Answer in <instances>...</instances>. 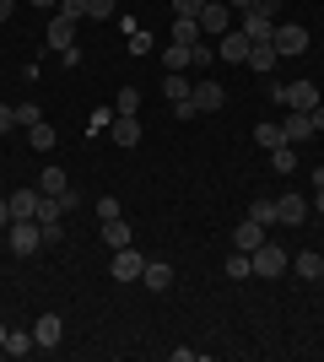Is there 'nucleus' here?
Instances as JSON below:
<instances>
[{
    "label": "nucleus",
    "instance_id": "e433bc0d",
    "mask_svg": "<svg viewBox=\"0 0 324 362\" xmlns=\"http://www.w3.org/2000/svg\"><path fill=\"white\" fill-rule=\"evenodd\" d=\"M44 114H38V103H16V124H38Z\"/></svg>",
    "mask_w": 324,
    "mask_h": 362
},
{
    "label": "nucleus",
    "instance_id": "2eb2a0df",
    "mask_svg": "<svg viewBox=\"0 0 324 362\" xmlns=\"http://www.w3.org/2000/svg\"><path fill=\"white\" fill-rule=\"evenodd\" d=\"M232 243H238L244 255H254V249H260V243H265V227L254 222V216H248V222H238V233H232Z\"/></svg>",
    "mask_w": 324,
    "mask_h": 362
},
{
    "label": "nucleus",
    "instance_id": "7c9ffc66",
    "mask_svg": "<svg viewBox=\"0 0 324 362\" xmlns=\"http://www.w3.org/2000/svg\"><path fill=\"white\" fill-rule=\"evenodd\" d=\"M28 136H32V146H38V151H49V146H54V130H49L44 119H38V124H28Z\"/></svg>",
    "mask_w": 324,
    "mask_h": 362
},
{
    "label": "nucleus",
    "instance_id": "58836bf2",
    "mask_svg": "<svg viewBox=\"0 0 324 362\" xmlns=\"http://www.w3.org/2000/svg\"><path fill=\"white\" fill-rule=\"evenodd\" d=\"M0 130H16V103H0Z\"/></svg>",
    "mask_w": 324,
    "mask_h": 362
},
{
    "label": "nucleus",
    "instance_id": "f257e3e1",
    "mask_svg": "<svg viewBox=\"0 0 324 362\" xmlns=\"http://www.w3.org/2000/svg\"><path fill=\"white\" fill-rule=\"evenodd\" d=\"M6 243H11V255H38V249H44V233H38V222H32V216H16L11 227H6Z\"/></svg>",
    "mask_w": 324,
    "mask_h": 362
},
{
    "label": "nucleus",
    "instance_id": "f03ea898",
    "mask_svg": "<svg viewBox=\"0 0 324 362\" xmlns=\"http://www.w3.org/2000/svg\"><path fill=\"white\" fill-rule=\"evenodd\" d=\"M287 249H281V243H270L265 238L260 249H254V255H248V265H254V276H265V281H276V276H287Z\"/></svg>",
    "mask_w": 324,
    "mask_h": 362
},
{
    "label": "nucleus",
    "instance_id": "0eeeda50",
    "mask_svg": "<svg viewBox=\"0 0 324 362\" xmlns=\"http://www.w3.org/2000/svg\"><path fill=\"white\" fill-rule=\"evenodd\" d=\"M276 103L297 108V114H308V108L319 103V87H313V81H292V87H276Z\"/></svg>",
    "mask_w": 324,
    "mask_h": 362
},
{
    "label": "nucleus",
    "instance_id": "de8ad7c7",
    "mask_svg": "<svg viewBox=\"0 0 324 362\" xmlns=\"http://www.w3.org/2000/svg\"><path fill=\"white\" fill-rule=\"evenodd\" d=\"M313 184H324V168H319V173H313Z\"/></svg>",
    "mask_w": 324,
    "mask_h": 362
},
{
    "label": "nucleus",
    "instance_id": "9d476101",
    "mask_svg": "<svg viewBox=\"0 0 324 362\" xmlns=\"http://www.w3.org/2000/svg\"><path fill=\"white\" fill-rule=\"evenodd\" d=\"M276 216L287 227H297V222H308V200L297 195V189H287V195H276Z\"/></svg>",
    "mask_w": 324,
    "mask_h": 362
},
{
    "label": "nucleus",
    "instance_id": "f8f14e48",
    "mask_svg": "<svg viewBox=\"0 0 324 362\" xmlns=\"http://www.w3.org/2000/svg\"><path fill=\"white\" fill-rule=\"evenodd\" d=\"M44 38H49V49L60 54V49H71V38H76V22L54 11V16H49V33H44Z\"/></svg>",
    "mask_w": 324,
    "mask_h": 362
},
{
    "label": "nucleus",
    "instance_id": "ddd939ff",
    "mask_svg": "<svg viewBox=\"0 0 324 362\" xmlns=\"http://www.w3.org/2000/svg\"><path fill=\"white\" fill-rule=\"evenodd\" d=\"M140 281H146L152 292H168V287H173V265H168V259H146V271H140Z\"/></svg>",
    "mask_w": 324,
    "mask_h": 362
},
{
    "label": "nucleus",
    "instance_id": "39448f33",
    "mask_svg": "<svg viewBox=\"0 0 324 362\" xmlns=\"http://www.w3.org/2000/svg\"><path fill=\"white\" fill-rule=\"evenodd\" d=\"M195 22H200L205 38H222V33H232V6L227 0H205V11L195 16Z\"/></svg>",
    "mask_w": 324,
    "mask_h": 362
},
{
    "label": "nucleus",
    "instance_id": "1a4fd4ad",
    "mask_svg": "<svg viewBox=\"0 0 324 362\" xmlns=\"http://www.w3.org/2000/svg\"><path fill=\"white\" fill-rule=\"evenodd\" d=\"M238 28L248 33V44H270V33H276V16L254 6V11H244V22H238Z\"/></svg>",
    "mask_w": 324,
    "mask_h": 362
},
{
    "label": "nucleus",
    "instance_id": "a18cd8bd",
    "mask_svg": "<svg viewBox=\"0 0 324 362\" xmlns=\"http://www.w3.org/2000/svg\"><path fill=\"white\" fill-rule=\"evenodd\" d=\"M32 6H38V11H49V6H60V0H32Z\"/></svg>",
    "mask_w": 324,
    "mask_h": 362
},
{
    "label": "nucleus",
    "instance_id": "4c0bfd02",
    "mask_svg": "<svg viewBox=\"0 0 324 362\" xmlns=\"http://www.w3.org/2000/svg\"><path fill=\"white\" fill-rule=\"evenodd\" d=\"M60 16H71V22H76V16H87V0H60Z\"/></svg>",
    "mask_w": 324,
    "mask_h": 362
},
{
    "label": "nucleus",
    "instance_id": "6ab92c4d",
    "mask_svg": "<svg viewBox=\"0 0 324 362\" xmlns=\"http://www.w3.org/2000/svg\"><path fill=\"white\" fill-rule=\"evenodd\" d=\"M189 92H195V87L184 81V71H168V76H162V98H168V103H184Z\"/></svg>",
    "mask_w": 324,
    "mask_h": 362
},
{
    "label": "nucleus",
    "instance_id": "a211bd4d",
    "mask_svg": "<svg viewBox=\"0 0 324 362\" xmlns=\"http://www.w3.org/2000/svg\"><path fill=\"white\" fill-rule=\"evenodd\" d=\"M276 60H281V54H276V44H254V49H248V71H276Z\"/></svg>",
    "mask_w": 324,
    "mask_h": 362
},
{
    "label": "nucleus",
    "instance_id": "4468645a",
    "mask_svg": "<svg viewBox=\"0 0 324 362\" xmlns=\"http://www.w3.org/2000/svg\"><path fill=\"white\" fill-rule=\"evenodd\" d=\"M65 189H71V173H65V168H54V163H49L44 173H38V195H65Z\"/></svg>",
    "mask_w": 324,
    "mask_h": 362
},
{
    "label": "nucleus",
    "instance_id": "dca6fc26",
    "mask_svg": "<svg viewBox=\"0 0 324 362\" xmlns=\"http://www.w3.org/2000/svg\"><path fill=\"white\" fill-rule=\"evenodd\" d=\"M114 141H119V146H136L140 141V114H114Z\"/></svg>",
    "mask_w": 324,
    "mask_h": 362
},
{
    "label": "nucleus",
    "instance_id": "c85d7f7f",
    "mask_svg": "<svg viewBox=\"0 0 324 362\" xmlns=\"http://www.w3.org/2000/svg\"><path fill=\"white\" fill-rule=\"evenodd\" d=\"M162 65H168V71H184L189 65V44H162Z\"/></svg>",
    "mask_w": 324,
    "mask_h": 362
},
{
    "label": "nucleus",
    "instance_id": "a878e982",
    "mask_svg": "<svg viewBox=\"0 0 324 362\" xmlns=\"http://www.w3.org/2000/svg\"><path fill=\"white\" fill-rule=\"evenodd\" d=\"M254 141H260L265 151H276L281 141H287V130H281V124H254Z\"/></svg>",
    "mask_w": 324,
    "mask_h": 362
},
{
    "label": "nucleus",
    "instance_id": "37998d69",
    "mask_svg": "<svg viewBox=\"0 0 324 362\" xmlns=\"http://www.w3.org/2000/svg\"><path fill=\"white\" fill-rule=\"evenodd\" d=\"M313 211H319V216H324V184H319V195H313Z\"/></svg>",
    "mask_w": 324,
    "mask_h": 362
},
{
    "label": "nucleus",
    "instance_id": "423d86ee",
    "mask_svg": "<svg viewBox=\"0 0 324 362\" xmlns=\"http://www.w3.org/2000/svg\"><path fill=\"white\" fill-rule=\"evenodd\" d=\"M60 341H65V319L60 314H38L32 319V346L38 351H54Z\"/></svg>",
    "mask_w": 324,
    "mask_h": 362
},
{
    "label": "nucleus",
    "instance_id": "6e6552de",
    "mask_svg": "<svg viewBox=\"0 0 324 362\" xmlns=\"http://www.w3.org/2000/svg\"><path fill=\"white\" fill-rule=\"evenodd\" d=\"M248 49H254V44H248V33H244V28H232V33H222V38H216V54H222L227 65H244V60H248Z\"/></svg>",
    "mask_w": 324,
    "mask_h": 362
},
{
    "label": "nucleus",
    "instance_id": "c9c22d12",
    "mask_svg": "<svg viewBox=\"0 0 324 362\" xmlns=\"http://www.w3.org/2000/svg\"><path fill=\"white\" fill-rule=\"evenodd\" d=\"M211 54H216V49L205 44V38H200V44H189V65H211Z\"/></svg>",
    "mask_w": 324,
    "mask_h": 362
},
{
    "label": "nucleus",
    "instance_id": "5701e85b",
    "mask_svg": "<svg viewBox=\"0 0 324 362\" xmlns=\"http://www.w3.org/2000/svg\"><path fill=\"white\" fill-rule=\"evenodd\" d=\"M270 168H276V173H297V151H292V141H281V146L270 151Z\"/></svg>",
    "mask_w": 324,
    "mask_h": 362
},
{
    "label": "nucleus",
    "instance_id": "f3484780",
    "mask_svg": "<svg viewBox=\"0 0 324 362\" xmlns=\"http://www.w3.org/2000/svg\"><path fill=\"white\" fill-rule=\"evenodd\" d=\"M103 243L108 249H124V243H130V222H124V216H103Z\"/></svg>",
    "mask_w": 324,
    "mask_h": 362
},
{
    "label": "nucleus",
    "instance_id": "a19ab883",
    "mask_svg": "<svg viewBox=\"0 0 324 362\" xmlns=\"http://www.w3.org/2000/svg\"><path fill=\"white\" fill-rule=\"evenodd\" d=\"M16 216H11V200H0V227H11Z\"/></svg>",
    "mask_w": 324,
    "mask_h": 362
},
{
    "label": "nucleus",
    "instance_id": "72a5a7b5",
    "mask_svg": "<svg viewBox=\"0 0 324 362\" xmlns=\"http://www.w3.org/2000/svg\"><path fill=\"white\" fill-rule=\"evenodd\" d=\"M173 6V16H200L205 11V0H168Z\"/></svg>",
    "mask_w": 324,
    "mask_h": 362
},
{
    "label": "nucleus",
    "instance_id": "aec40b11",
    "mask_svg": "<svg viewBox=\"0 0 324 362\" xmlns=\"http://www.w3.org/2000/svg\"><path fill=\"white\" fill-rule=\"evenodd\" d=\"M205 33H200V22L195 16H173V44H200Z\"/></svg>",
    "mask_w": 324,
    "mask_h": 362
},
{
    "label": "nucleus",
    "instance_id": "cd10ccee",
    "mask_svg": "<svg viewBox=\"0 0 324 362\" xmlns=\"http://www.w3.org/2000/svg\"><path fill=\"white\" fill-rule=\"evenodd\" d=\"M28 351H38L28 330H11V335H6V357H28Z\"/></svg>",
    "mask_w": 324,
    "mask_h": 362
},
{
    "label": "nucleus",
    "instance_id": "49530a36",
    "mask_svg": "<svg viewBox=\"0 0 324 362\" xmlns=\"http://www.w3.org/2000/svg\"><path fill=\"white\" fill-rule=\"evenodd\" d=\"M6 335H11V330H6V325H0V351H6Z\"/></svg>",
    "mask_w": 324,
    "mask_h": 362
},
{
    "label": "nucleus",
    "instance_id": "b1692460",
    "mask_svg": "<svg viewBox=\"0 0 324 362\" xmlns=\"http://www.w3.org/2000/svg\"><path fill=\"white\" fill-rule=\"evenodd\" d=\"M60 216H65L60 195H38V211H32V222H60Z\"/></svg>",
    "mask_w": 324,
    "mask_h": 362
},
{
    "label": "nucleus",
    "instance_id": "9b49d317",
    "mask_svg": "<svg viewBox=\"0 0 324 362\" xmlns=\"http://www.w3.org/2000/svg\"><path fill=\"white\" fill-rule=\"evenodd\" d=\"M189 103L200 108V114H216V108L227 103V87H216V81H200V87L189 92Z\"/></svg>",
    "mask_w": 324,
    "mask_h": 362
},
{
    "label": "nucleus",
    "instance_id": "ea45409f",
    "mask_svg": "<svg viewBox=\"0 0 324 362\" xmlns=\"http://www.w3.org/2000/svg\"><path fill=\"white\" fill-rule=\"evenodd\" d=\"M308 119H313V136H319V130H324V103H313V108H308Z\"/></svg>",
    "mask_w": 324,
    "mask_h": 362
},
{
    "label": "nucleus",
    "instance_id": "79ce46f5",
    "mask_svg": "<svg viewBox=\"0 0 324 362\" xmlns=\"http://www.w3.org/2000/svg\"><path fill=\"white\" fill-rule=\"evenodd\" d=\"M11 11H16V0H0V22H6Z\"/></svg>",
    "mask_w": 324,
    "mask_h": 362
},
{
    "label": "nucleus",
    "instance_id": "2f4dec72",
    "mask_svg": "<svg viewBox=\"0 0 324 362\" xmlns=\"http://www.w3.org/2000/svg\"><path fill=\"white\" fill-rule=\"evenodd\" d=\"M119 114H140V87H119Z\"/></svg>",
    "mask_w": 324,
    "mask_h": 362
},
{
    "label": "nucleus",
    "instance_id": "393cba45",
    "mask_svg": "<svg viewBox=\"0 0 324 362\" xmlns=\"http://www.w3.org/2000/svg\"><path fill=\"white\" fill-rule=\"evenodd\" d=\"M319 265H324V255H313V249H308V255H297V259H292V271L303 276V281H319Z\"/></svg>",
    "mask_w": 324,
    "mask_h": 362
},
{
    "label": "nucleus",
    "instance_id": "473e14b6",
    "mask_svg": "<svg viewBox=\"0 0 324 362\" xmlns=\"http://www.w3.org/2000/svg\"><path fill=\"white\" fill-rule=\"evenodd\" d=\"M38 233H44V249H54V243H65V227H60V222H38Z\"/></svg>",
    "mask_w": 324,
    "mask_h": 362
},
{
    "label": "nucleus",
    "instance_id": "412c9836",
    "mask_svg": "<svg viewBox=\"0 0 324 362\" xmlns=\"http://www.w3.org/2000/svg\"><path fill=\"white\" fill-rule=\"evenodd\" d=\"M281 130H287V141H292V146H297V141H308V136H313V119H308V114H297V108H292V119L281 124Z\"/></svg>",
    "mask_w": 324,
    "mask_h": 362
},
{
    "label": "nucleus",
    "instance_id": "c03bdc74",
    "mask_svg": "<svg viewBox=\"0 0 324 362\" xmlns=\"http://www.w3.org/2000/svg\"><path fill=\"white\" fill-rule=\"evenodd\" d=\"M227 6H232V11H248V6H254V0H227Z\"/></svg>",
    "mask_w": 324,
    "mask_h": 362
},
{
    "label": "nucleus",
    "instance_id": "09e8293b",
    "mask_svg": "<svg viewBox=\"0 0 324 362\" xmlns=\"http://www.w3.org/2000/svg\"><path fill=\"white\" fill-rule=\"evenodd\" d=\"M319 281H324V265H319Z\"/></svg>",
    "mask_w": 324,
    "mask_h": 362
},
{
    "label": "nucleus",
    "instance_id": "bb28decb",
    "mask_svg": "<svg viewBox=\"0 0 324 362\" xmlns=\"http://www.w3.org/2000/svg\"><path fill=\"white\" fill-rule=\"evenodd\" d=\"M222 271H227V281H248V276H254V265H248V255L238 249V255H232L227 265H222Z\"/></svg>",
    "mask_w": 324,
    "mask_h": 362
},
{
    "label": "nucleus",
    "instance_id": "7ed1b4c3",
    "mask_svg": "<svg viewBox=\"0 0 324 362\" xmlns=\"http://www.w3.org/2000/svg\"><path fill=\"white\" fill-rule=\"evenodd\" d=\"M270 44H276V54H308V28L303 22H276V33H270Z\"/></svg>",
    "mask_w": 324,
    "mask_h": 362
},
{
    "label": "nucleus",
    "instance_id": "20e7f679",
    "mask_svg": "<svg viewBox=\"0 0 324 362\" xmlns=\"http://www.w3.org/2000/svg\"><path fill=\"white\" fill-rule=\"evenodd\" d=\"M108 271H114V281H140V271H146V255H140V249H130V243H124V249H114V259H108Z\"/></svg>",
    "mask_w": 324,
    "mask_h": 362
},
{
    "label": "nucleus",
    "instance_id": "4be33fe9",
    "mask_svg": "<svg viewBox=\"0 0 324 362\" xmlns=\"http://www.w3.org/2000/svg\"><path fill=\"white\" fill-rule=\"evenodd\" d=\"M6 200H11V216H32L38 211V189H11Z\"/></svg>",
    "mask_w": 324,
    "mask_h": 362
},
{
    "label": "nucleus",
    "instance_id": "f704fd0d",
    "mask_svg": "<svg viewBox=\"0 0 324 362\" xmlns=\"http://www.w3.org/2000/svg\"><path fill=\"white\" fill-rule=\"evenodd\" d=\"M87 16H92V22H108V16H114V0H87Z\"/></svg>",
    "mask_w": 324,
    "mask_h": 362
},
{
    "label": "nucleus",
    "instance_id": "c756f323",
    "mask_svg": "<svg viewBox=\"0 0 324 362\" xmlns=\"http://www.w3.org/2000/svg\"><path fill=\"white\" fill-rule=\"evenodd\" d=\"M248 216H254V222H260V227L281 222V216H276V200H254V206H248Z\"/></svg>",
    "mask_w": 324,
    "mask_h": 362
}]
</instances>
